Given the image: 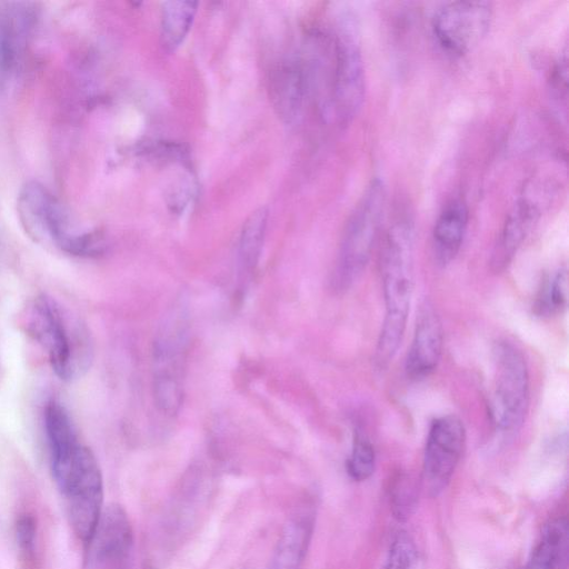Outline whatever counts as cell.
Listing matches in <instances>:
<instances>
[{
    "mask_svg": "<svg viewBox=\"0 0 569 569\" xmlns=\"http://www.w3.org/2000/svg\"><path fill=\"white\" fill-rule=\"evenodd\" d=\"M381 276L386 312L373 355L379 370L400 347L413 292V227L408 218L396 219L385 233Z\"/></svg>",
    "mask_w": 569,
    "mask_h": 569,
    "instance_id": "cell-1",
    "label": "cell"
},
{
    "mask_svg": "<svg viewBox=\"0 0 569 569\" xmlns=\"http://www.w3.org/2000/svg\"><path fill=\"white\" fill-rule=\"evenodd\" d=\"M52 476L66 498L77 537L89 543L102 513V475L93 452L77 440L50 453Z\"/></svg>",
    "mask_w": 569,
    "mask_h": 569,
    "instance_id": "cell-2",
    "label": "cell"
},
{
    "mask_svg": "<svg viewBox=\"0 0 569 569\" xmlns=\"http://www.w3.org/2000/svg\"><path fill=\"white\" fill-rule=\"evenodd\" d=\"M386 200L385 184L376 178L366 187L351 211L331 279L336 292L349 290L363 273L380 233Z\"/></svg>",
    "mask_w": 569,
    "mask_h": 569,
    "instance_id": "cell-3",
    "label": "cell"
},
{
    "mask_svg": "<svg viewBox=\"0 0 569 569\" xmlns=\"http://www.w3.org/2000/svg\"><path fill=\"white\" fill-rule=\"evenodd\" d=\"M18 212L26 230L39 241L78 257H94L104 251L103 236L98 231L76 232L61 204L39 182L30 181L22 187Z\"/></svg>",
    "mask_w": 569,
    "mask_h": 569,
    "instance_id": "cell-4",
    "label": "cell"
},
{
    "mask_svg": "<svg viewBox=\"0 0 569 569\" xmlns=\"http://www.w3.org/2000/svg\"><path fill=\"white\" fill-rule=\"evenodd\" d=\"M70 325L60 305L46 295L34 298L27 310L28 331L61 380L73 379L89 360L88 342Z\"/></svg>",
    "mask_w": 569,
    "mask_h": 569,
    "instance_id": "cell-5",
    "label": "cell"
},
{
    "mask_svg": "<svg viewBox=\"0 0 569 569\" xmlns=\"http://www.w3.org/2000/svg\"><path fill=\"white\" fill-rule=\"evenodd\" d=\"M495 376L489 401L493 425L502 432L518 430L529 403V372L522 352L502 340L493 348Z\"/></svg>",
    "mask_w": 569,
    "mask_h": 569,
    "instance_id": "cell-6",
    "label": "cell"
},
{
    "mask_svg": "<svg viewBox=\"0 0 569 569\" xmlns=\"http://www.w3.org/2000/svg\"><path fill=\"white\" fill-rule=\"evenodd\" d=\"M187 346L186 319L173 312L161 326L152 349L154 401L166 415L176 413L182 401Z\"/></svg>",
    "mask_w": 569,
    "mask_h": 569,
    "instance_id": "cell-7",
    "label": "cell"
},
{
    "mask_svg": "<svg viewBox=\"0 0 569 569\" xmlns=\"http://www.w3.org/2000/svg\"><path fill=\"white\" fill-rule=\"evenodd\" d=\"M366 91L365 67L359 44L350 31L333 40L331 73L323 114L341 124L351 121L360 110Z\"/></svg>",
    "mask_w": 569,
    "mask_h": 569,
    "instance_id": "cell-8",
    "label": "cell"
},
{
    "mask_svg": "<svg viewBox=\"0 0 569 569\" xmlns=\"http://www.w3.org/2000/svg\"><path fill=\"white\" fill-rule=\"evenodd\" d=\"M466 429L456 415L436 418L429 428L422 460L421 485L431 497L441 495L462 456Z\"/></svg>",
    "mask_w": 569,
    "mask_h": 569,
    "instance_id": "cell-9",
    "label": "cell"
},
{
    "mask_svg": "<svg viewBox=\"0 0 569 569\" xmlns=\"http://www.w3.org/2000/svg\"><path fill=\"white\" fill-rule=\"evenodd\" d=\"M487 1H453L442 6L433 17L432 30L448 52L463 54L482 40L491 20Z\"/></svg>",
    "mask_w": 569,
    "mask_h": 569,
    "instance_id": "cell-10",
    "label": "cell"
},
{
    "mask_svg": "<svg viewBox=\"0 0 569 569\" xmlns=\"http://www.w3.org/2000/svg\"><path fill=\"white\" fill-rule=\"evenodd\" d=\"M88 545L94 566L102 569L123 568L132 547V530L128 516L120 506L111 505L102 510Z\"/></svg>",
    "mask_w": 569,
    "mask_h": 569,
    "instance_id": "cell-11",
    "label": "cell"
},
{
    "mask_svg": "<svg viewBox=\"0 0 569 569\" xmlns=\"http://www.w3.org/2000/svg\"><path fill=\"white\" fill-rule=\"evenodd\" d=\"M443 346V330L435 308L425 302L417 316L411 345L406 357V373L412 380L429 377L437 368Z\"/></svg>",
    "mask_w": 569,
    "mask_h": 569,
    "instance_id": "cell-12",
    "label": "cell"
},
{
    "mask_svg": "<svg viewBox=\"0 0 569 569\" xmlns=\"http://www.w3.org/2000/svg\"><path fill=\"white\" fill-rule=\"evenodd\" d=\"M315 525L311 506L299 509L287 521L267 569H300Z\"/></svg>",
    "mask_w": 569,
    "mask_h": 569,
    "instance_id": "cell-13",
    "label": "cell"
},
{
    "mask_svg": "<svg viewBox=\"0 0 569 569\" xmlns=\"http://www.w3.org/2000/svg\"><path fill=\"white\" fill-rule=\"evenodd\" d=\"M306 86L305 69L297 61H283L271 72L270 99L284 122L291 123L300 116Z\"/></svg>",
    "mask_w": 569,
    "mask_h": 569,
    "instance_id": "cell-14",
    "label": "cell"
},
{
    "mask_svg": "<svg viewBox=\"0 0 569 569\" xmlns=\"http://www.w3.org/2000/svg\"><path fill=\"white\" fill-rule=\"evenodd\" d=\"M539 217L538 207L522 199L509 212L498 237L491 257V268L500 272L512 260L515 253L533 228Z\"/></svg>",
    "mask_w": 569,
    "mask_h": 569,
    "instance_id": "cell-15",
    "label": "cell"
},
{
    "mask_svg": "<svg viewBox=\"0 0 569 569\" xmlns=\"http://www.w3.org/2000/svg\"><path fill=\"white\" fill-rule=\"evenodd\" d=\"M468 224V209L461 200L448 203L432 231V250L438 264L446 267L460 250Z\"/></svg>",
    "mask_w": 569,
    "mask_h": 569,
    "instance_id": "cell-16",
    "label": "cell"
},
{
    "mask_svg": "<svg viewBox=\"0 0 569 569\" xmlns=\"http://www.w3.org/2000/svg\"><path fill=\"white\" fill-rule=\"evenodd\" d=\"M569 531L566 517L550 519L522 569H567Z\"/></svg>",
    "mask_w": 569,
    "mask_h": 569,
    "instance_id": "cell-17",
    "label": "cell"
},
{
    "mask_svg": "<svg viewBox=\"0 0 569 569\" xmlns=\"http://www.w3.org/2000/svg\"><path fill=\"white\" fill-rule=\"evenodd\" d=\"M268 209L261 207L244 221L238 247V286L247 288L258 264L267 229Z\"/></svg>",
    "mask_w": 569,
    "mask_h": 569,
    "instance_id": "cell-18",
    "label": "cell"
},
{
    "mask_svg": "<svg viewBox=\"0 0 569 569\" xmlns=\"http://www.w3.org/2000/svg\"><path fill=\"white\" fill-rule=\"evenodd\" d=\"M194 1H168L162 6L161 43L168 51H174L189 32L197 12Z\"/></svg>",
    "mask_w": 569,
    "mask_h": 569,
    "instance_id": "cell-19",
    "label": "cell"
},
{
    "mask_svg": "<svg viewBox=\"0 0 569 569\" xmlns=\"http://www.w3.org/2000/svg\"><path fill=\"white\" fill-rule=\"evenodd\" d=\"M568 302V271L559 268L542 284L535 302V312L539 316H551L561 312Z\"/></svg>",
    "mask_w": 569,
    "mask_h": 569,
    "instance_id": "cell-20",
    "label": "cell"
},
{
    "mask_svg": "<svg viewBox=\"0 0 569 569\" xmlns=\"http://www.w3.org/2000/svg\"><path fill=\"white\" fill-rule=\"evenodd\" d=\"M418 503V487L406 473L395 477L389 488V505L393 518L407 521L415 512Z\"/></svg>",
    "mask_w": 569,
    "mask_h": 569,
    "instance_id": "cell-21",
    "label": "cell"
},
{
    "mask_svg": "<svg viewBox=\"0 0 569 569\" xmlns=\"http://www.w3.org/2000/svg\"><path fill=\"white\" fill-rule=\"evenodd\" d=\"M376 468V451L366 433L357 430L351 453L347 460V472L355 481H366Z\"/></svg>",
    "mask_w": 569,
    "mask_h": 569,
    "instance_id": "cell-22",
    "label": "cell"
},
{
    "mask_svg": "<svg viewBox=\"0 0 569 569\" xmlns=\"http://www.w3.org/2000/svg\"><path fill=\"white\" fill-rule=\"evenodd\" d=\"M14 16H0V86L16 64L20 47L21 27Z\"/></svg>",
    "mask_w": 569,
    "mask_h": 569,
    "instance_id": "cell-23",
    "label": "cell"
},
{
    "mask_svg": "<svg viewBox=\"0 0 569 569\" xmlns=\"http://www.w3.org/2000/svg\"><path fill=\"white\" fill-rule=\"evenodd\" d=\"M418 549L407 531H399L392 539L382 569H418Z\"/></svg>",
    "mask_w": 569,
    "mask_h": 569,
    "instance_id": "cell-24",
    "label": "cell"
},
{
    "mask_svg": "<svg viewBox=\"0 0 569 569\" xmlns=\"http://www.w3.org/2000/svg\"><path fill=\"white\" fill-rule=\"evenodd\" d=\"M36 536V518L30 513L19 516L16 522V539L19 546L20 559L23 569H37L34 553Z\"/></svg>",
    "mask_w": 569,
    "mask_h": 569,
    "instance_id": "cell-25",
    "label": "cell"
}]
</instances>
